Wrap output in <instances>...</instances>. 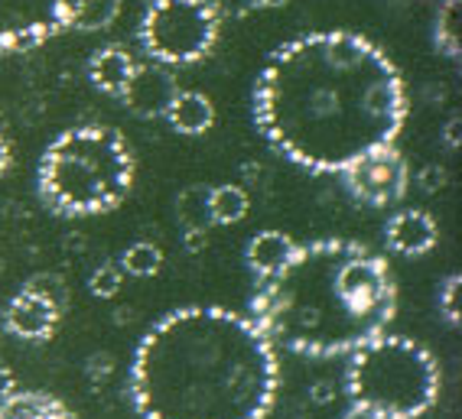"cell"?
I'll list each match as a JSON object with an SVG mask.
<instances>
[{
    "label": "cell",
    "mask_w": 462,
    "mask_h": 419,
    "mask_svg": "<svg viewBox=\"0 0 462 419\" xmlns=\"http://www.w3.org/2000/svg\"><path fill=\"white\" fill-rule=\"evenodd\" d=\"M407 121L404 78L384 50L352 30H316L267 56L254 123L281 157L310 173H342L394 143Z\"/></svg>",
    "instance_id": "obj_1"
},
{
    "label": "cell",
    "mask_w": 462,
    "mask_h": 419,
    "mask_svg": "<svg viewBox=\"0 0 462 419\" xmlns=\"http://www.w3.org/2000/svg\"><path fill=\"white\" fill-rule=\"evenodd\" d=\"M277 387V348L251 315L186 305L141 338L127 394L141 419H264Z\"/></svg>",
    "instance_id": "obj_2"
},
{
    "label": "cell",
    "mask_w": 462,
    "mask_h": 419,
    "mask_svg": "<svg viewBox=\"0 0 462 419\" xmlns=\"http://www.w3.org/2000/svg\"><path fill=\"white\" fill-rule=\"evenodd\" d=\"M397 313L391 263L348 238L297 244L293 257L257 279L251 319L273 348L303 358H342L388 332Z\"/></svg>",
    "instance_id": "obj_3"
},
{
    "label": "cell",
    "mask_w": 462,
    "mask_h": 419,
    "mask_svg": "<svg viewBox=\"0 0 462 419\" xmlns=\"http://www.w3.org/2000/svg\"><path fill=\"white\" fill-rule=\"evenodd\" d=\"M137 159L127 137L105 123L62 131L42 150L36 189L59 218H91L115 212L134 189Z\"/></svg>",
    "instance_id": "obj_4"
},
{
    "label": "cell",
    "mask_w": 462,
    "mask_h": 419,
    "mask_svg": "<svg viewBox=\"0 0 462 419\" xmlns=\"http://www.w3.org/2000/svg\"><path fill=\"white\" fill-rule=\"evenodd\" d=\"M439 384L437 358L413 338L381 332L348 354L346 394L352 406L394 419H417L433 410Z\"/></svg>",
    "instance_id": "obj_5"
},
{
    "label": "cell",
    "mask_w": 462,
    "mask_h": 419,
    "mask_svg": "<svg viewBox=\"0 0 462 419\" xmlns=\"http://www.w3.org/2000/svg\"><path fill=\"white\" fill-rule=\"evenodd\" d=\"M222 17L212 0H150L137 36L160 66H192L215 50Z\"/></svg>",
    "instance_id": "obj_6"
},
{
    "label": "cell",
    "mask_w": 462,
    "mask_h": 419,
    "mask_svg": "<svg viewBox=\"0 0 462 419\" xmlns=\"http://www.w3.org/2000/svg\"><path fill=\"white\" fill-rule=\"evenodd\" d=\"M82 0H0V59L33 52L75 30Z\"/></svg>",
    "instance_id": "obj_7"
},
{
    "label": "cell",
    "mask_w": 462,
    "mask_h": 419,
    "mask_svg": "<svg viewBox=\"0 0 462 419\" xmlns=\"http://www.w3.org/2000/svg\"><path fill=\"white\" fill-rule=\"evenodd\" d=\"M338 176H342V186H346V192L356 198L358 205L372 208L397 205L404 198L407 186H411L407 159L394 143H384V147L362 153L356 163H348Z\"/></svg>",
    "instance_id": "obj_8"
},
{
    "label": "cell",
    "mask_w": 462,
    "mask_h": 419,
    "mask_svg": "<svg viewBox=\"0 0 462 419\" xmlns=\"http://www.w3.org/2000/svg\"><path fill=\"white\" fill-rule=\"evenodd\" d=\"M176 91H180V85H176L173 72L160 62H147V66H134V75L121 91V101L134 117L153 121V117L166 114Z\"/></svg>",
    "instance_id": "obj_9"
},
{
    "label": "cell",
    "mask_w": 462,
    "mask_h": 419,
    "mask_svg": "<svg viewBox=\"0 0 462 419\" xmlns=\"http://www.w3.org/2000/svg\"><path fill=\"white\" fill-rule=\"evenodd\" d=\"M59 319H62V309L56 303H50L46 296H40L36 289L23 287L17 296L4 305V329L14 338H23V342H46V338L56 335Z\"/></svg>",
    "instance_id": "obj_10"
},
{
    "label": "cell",
    "mask_w": 462,
    "mask_h": 419,
    "mask_svg": "<svg viewBox=\"0 0 462 419\" xmlns=\"http://www.w3.org/2000/svg\"><path fill=\"white\" fill-rule=\"evenodd\" d=\"M384 241L391 254L397 257H423L437 247L439 224L423 208H401L384 228Z\"/></svg>",
    "instance_id": "obj_11"
},
{
    "label": "cell",
    "mask_w": 462,
    "mask_h": 419,
    "mask_svg": "<svg viewBox=\"0 0 462 419\" xmlns=\"http://www.w3.org/2000/svg\"><path fill=\"white\" fill-rule=\"evenodd\" d=\"M293 250H297V241L283 231H257L245 247V263L257 279H264L281 270L283 263L293 257Z\"/></svg>",
    "instance_id": "obj_12"
},
{
    "label": "cell",
    "mask_w": 462,
    "mask_h": 419,
    "mask_svg": "<svg viewBox=\"0 0 462 419\" xmlns=\"http://www.w3.org/2000/svg\"><path fill=\"white\" fill-rule=\"evenodd\" d=\"M134 56L121 46H105L95 56L88 59V78L91 85L101 91V95H111V98H121L127 78L134 75Z\"/></svg>",
    "instance_id": "obj_13"
},
{
    "label": "cell",
    "mask_w": 462,
    "mask_h": 419,
    "mask_svg": "<svg viewBox=\"0 0 462 419\" xmlns=\"http://www.w3.org/2000/svg\"><path fill=\"white\" fill-rule=\"evenodd\" d=\"M166 121L182 137H199L215 123V105L202 91H176V98L166 107Z\"/></svg>",
    "instance_id": "obj_14"
},
{
    "label": "cell",
    "mask_w": 462,
    "mask_h": 419,
    "mask_svg": "<svg viewBox=\"0 0 462 419\" xmlns=\"http://www.w3.org/2000/svg\"><path fill=\"white\" fill-rule=\"evenodd\" d=\"M0 419H75L62 400H56L46 390H20L4 396Z\"/></svg>",
    "instance_id": "obj_15"
},
{
    "label": "cell",
    "mask_w": 462,
    "mask_h": 419,
    "mask_svg": "<svg viewBox=\"0 0 462 419\" xmlns=\"http://www.w3.org/2000/svg\"><path fill=\"white\" fill-rule=\"evenodd\" d=\"M251 208L248 192L241 186H212L208 189V222L212 224H238Z\"/></svg>",
    "instance_id": "obj_16"
},
{
    "label": "cell",
    "mask_w": 462,
    "mask_h": 419,
    "mask_svg": "<svg viewBox=\"0 0 462 419\" xmlns=\"http://www.w3.org/2000/svg\"><path fill=\"white\" fill-rule=\"evenodd\" d=\"M433 40H437V50L443 56L459 59V0H439Z\"/></svg>",
    "instance_id": "obj_17"
},
{
    "label": "cell",
    "mask_w": 462,
    "mask_h": 419,
    "mask_svg": "<svg viewBox=\"0 0 462 419\" xmlns=\"http://www.w3.org/2000/svg\"><path fill=\"white\" fill-rule=\"evenodd\" d=\"M160 267H163V250L150 241H137L121 254V270L131 273V277H157Z\"/></svg>",
    "instance_id": "obj_18"
},
{
    "label": "cell",
    "mask_w": 462,
    "mask_h": 419,
    "mask_svg": "<svg viewBox=\"0 0 462 419\" xmlns=\"http://www.w3.org/2000/svg\"><path fill=\"white\" fill-rule=\"evenodd\" d=\"M180 222L186 231H206L208 224V186H189L176 202Z\"/></svg>",
    "instance_id": "obj_19"
},
{
    "label": "cell",
    "mask_w": 462,
    "mask_h": 419,
    "mask_svg": "<svg viewBox=\"0 0 462 419\" xmlns=\"http://www.w3.org/2000/svg\"><path fill=\"white\" fill-rule=\"evenodd\" d=\"M121 4L125 0H82L79 17H75V30H82V33L107 30L117 20V14H121Z\"/></svg>",
    "instance_id": "obj_20"
},
{
    "label": "cell",
    "mask_w": 462,
    "mask_h": 419,
    "mask_svg": "<svg viewBox=\"0 0 462 419\" xmlns=\"http://www.w3.org/2000/svg\"><path fill=\"white\" fill-rule=\"evenodd\" d=\"M121 283H125V270L115 263H101L98 270L88 277V293L95 299H115L121 293Z\"/></svg>",
    "instance_id": "obj_21"
},
{
    "label": "cell",
    "mask_w": 462,
    "mask_h": 419,
    "mask_svg": "<svg viewBox=\"0 0 462 419\" xmlns=\"http://www.w3.org/2000/svg\"><path fill=\"white\" fill-rule=\"evenodd\" d=\"M26 287L36 289L40 296H46L50 303H56L62 313H66L69 305V289L66 283H62V277H56V273H36L33 279H26Z\"/></svg>",
    "instance_id": "obj_22"
},
{
    "label": "cell",
    "mask_w": 462,
    "mask_h": 419,
    "mask_svg": "<svg viewBox=\"0 0 462 419\" xmlns=\"http://www.w3.org/2000/svg\"><path fill=\"white\" fill-rule=\"evenodd\" d=\"M439 315L459 329V273H449L439 287Z\"/></svg>",
    "instance_id": "obj_23"
},
{
    "label": "cell",
    "mask_w": 462,
    "mask_h": 419,
    "mask_svg": "<svg viewBox=\"0 0 462 419\" xmlns=\"http://www.w3.org/2000/svg\"><path fill=\"white\" fill-rule=\"evenodd\" d=\"M212 7L218 10V17H248L254 0H212Z\"/></svg>",
    "instance_id": "obj_24"
},
{
    "label": "cell",
    "mask_w": 462,
    "mask_h": 419,
    "mask_svg": "<svg viewBox=\"0 0 462 419\" xmlns=\"http://www.w3.org/2000/svg\"><path fill=\"white\" fill-rule=\"evenodd\" d=\"M417 182H420L423 192H439L446 186L443 166H423L420 173H417Z\"/></svg>",
    "instance_id": "obj_25"
},
{
    "label": "cell",
    "mask_w": 462,
    "mask_h": 419,
    "mask_svg": "<svg viewBox=\"0 0 462 419\" xmlns=\"http://www.w3.org/2000/svg\"><path fill=\"white\" fill-rule=\"evenodd\" d=\"M342 419H394V416H384V413L365 410V406H348L346 416H342Z\"/></svg>",
    "instance_id": "obj_26"
},
{
    "label": "cell",
    "mask_w": 462,
    "mask_h": 419,
    "mask_svg": "<svg viewBox=\"0 0 462 419\" xmlns=\"http://www.w3.org/2000/svg\"><path fill=\"white\" fill-rule=\"evenodd\" d=\"M443 137H446V147H449V150H459V117H449Z\"/></svg>",
    "instance_id": "obj_27"
},
{
    "label": "cell",
    "mask_w": 462,
    "mask_h": 419,
    "mask_svg": "<svg viewBox=\"0 0 462 419\" xmlns=\"http://www.w3.org/2000/svg\"><path fill=\"white\" fill-rule=\"evenodd\" d=\"M186 247L196 254L199 247H206V231H186Z\"/></svg>",
    "instance_id": "obj_28"
},
{
    "label": "cell",
    "mask_w": 462,
    "mask_h": 419,
    "mask_svg": "<svg viewBox=\"0 0 462 419\" xmlns=\"http://www.w3.org/2000/svg\"><path fill=\"white\" fill-rule=\"evenodd\" d=\"M10 163H14V153H10V143L4 137H0V176L7 173Z\"/></svg>",
    "instance_id": "obj_29"
},
{
    "label": "cell",
    "mask_w": 462,
    "mask_h": 419,
    "mask_svg": "<svg viewBox=\"0 0 462 419\" xmlns=\"http://www.w3.org/2000/svg\"><path fill=\"white\" fill-rule=\"evenodd\" d=\"M329 384H319V387H316V390H313V400H319V403H326V400H329Z\"/></svg>",
    "instance_id": "obj_30"
},
{
    "label": "cell",
    "mask_w": 462,
    "mask_h": 419,
    "mask_svg": "<svg viewBox=\"0 0 462 419\" xmlns=\"http://www.w3.org/2000/svg\"><path fill=\"white\" fill-rule=\"evenodd\" d=\"M287 0H254V7H267V10H273V7H283Z\"/></svg>",
    "instance_id": "obj_31"
}]
</instances>
